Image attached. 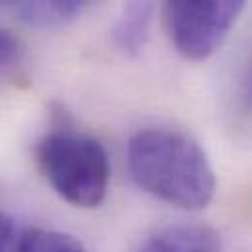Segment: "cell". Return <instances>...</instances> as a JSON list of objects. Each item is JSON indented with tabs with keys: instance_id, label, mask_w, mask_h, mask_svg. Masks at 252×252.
<instances>
[{
	"instance_id": "6da1fadb",
	"label": "cell",
	"mask_w": 252,
	"mask_h": 252,
	"mask_svg": "<svg viewBox=\"0 0 252 252\" xmlns=\"http://www.w3.org/2000/svg\"><path fill=\"white\" fill-rule=\"evenodd\" d=\"M127 164L141 188L174 207L203 209L215 195V172L205 151L180 129H139L129 139Z\"/></svg>"
},
{
	"instance_id": "7a4b0ae2",
	"label": "cell",
	"mask_w": 252,
	"mask_h": 252,
	"mask_svg": "<svg viewBox=\"0 0 252 252\" xmlns=\"http://www.w3.org/2000/svg\"><path fill=\"white\" fill-rule=\"evenodd\" d=\"M49 186L74 207H98L110 186V158L102 143L68 127L49 131L35 149Z\"/></svg>"
},
{
	"instance_id": "3957f363",
	"label": "cell",
	"mask_w": 252,
	"mask_h": 252,
	"mask_svg": "<svg viewBox=\"0 0 252 252\" xmlns=\"http://www.w3.org/2000/svg\"><path fill=\"white\" fill-rule=\"evenodd\" d=\"M247 0H164L172 45L188 61L211 57L225 41Z\"/></svg>"
},
{
	"instance_id": "277c9868",
	"label": "cell",
	"mask_w": 252,
	"mask_h": 252,
	"mask_svg": "<svg viewBox=\"0 0 252 252\" xmlns=\"http://www.w3.org/2000/svg\"><path fill=\"white\" fill-rule=\"evenodd\" d=\"M139 252H221V237L203 223H174L149 235Z\"/></svg>"
},
{
	"instance_id": "5b68a950",
	"label": "cell",
	"mask_w": 252,
	"mask_h": 252,
	"mask_svg": "<svg viewBox=\"0 0 252 252\" xmlns=\"http://www.w3.org/2000/svg\"><path fill=\"white\" fill-rule=\"evenodd\" d=\"M155 16V0H129L116 20L112 37L116 47L129 57L143 51L149 41Z\"/></svg>"
},
{
	"instance_id": "8992f818",
	"label": "cell",
	"mask_w": 252,
	"mask_h": 252,
	"mask_svg": "<svg viewBox=\"0 0 252 252\" xmlns=\"http://www.w3.org/2000/svg\"><path fill=\"white\" fill-rule=\"evenodd\" d=\"M8 4L22 22L39 28L70 22L82 10L74 0H8Z\"/></svg>"
},
{
	"instance_id": "52a82bcc",
	"label": "cell",
	"mask_w": 252,
	"mask_h": 252,
	"mask_svg": "<svg viewBox=\"0 0 252 252\" xmlns=\"http://www.w3.org/2000/svg\"><path fill=\"white\" fill-rule=\"evenodd\" d=\"M14 252H88L74 237L51 231V229H32L20 235L14 243Z\"/></svg>"
},
{
	"instance_id": "ba28073f",
	"label": "cell",
	"mask_w": 252,
	"mask_h": 252,
	"mask_svg": "<svg viewBox=\"0 0 252 252\" xmlns=\"http://www.w3.org/2000/svg\"><path fill=\"white\" fill-rule=\"evenodd\" d=\"M24 45L22 41L10 32L0 28V70H8L22 61Z\"/></svg>"
},
{
	"instance_id": "9c48e42d",
	"label": "cell",
	"mask_w": 252,
	"mask_h": 252,
	"mask_svg": "<svg viewBox=\"0 0 252 252\" xmlns=\"http://www.w3.org/2000/svg\"><path fill=\"white\" fill-rule=\"evenodd\" d=\"M237 108L241 116L252 118V55L249 63L243 70L241 82H239V92H237Z\"/></svg>"
},
{
	"instance_id": "30bf717a",
	"label": "cell",
	"mask_w": 252,
	"mask_h": 252,
	"mask_svg": "<svg viewBox=\"0 0 252 252\" xmlns=\"http://www.w3.org/2000/svg\"><path fill=\"white\" fill-rule=\"evenodd\" d=\"M14 227L8 217L0 213V252H10L14 249Z\"/></svg>"
},
{
	"instance_id": "8fae6325",
	"label": "cell",
	"mask_w": 252,
	"mask_h": 252,
	"mask_svg": "<svg viewBox=\"0 0 252 252\" xmlns=\"http://www.w3.org/2000/svg\"><path fill=\"white\" fill-rule=\"evenodd\" d=\"M74 2H76V4L80 6V8H84V6H86V4L90 2V0H74Z\"/></svg>"
}]
</instances>
